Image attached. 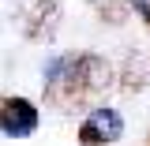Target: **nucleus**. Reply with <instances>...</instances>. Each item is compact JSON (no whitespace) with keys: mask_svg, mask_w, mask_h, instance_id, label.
Masks as SVG:
<instances>
[{"mask_svg":"<svg viewBox=\"0 0 150 146\" xmlns=\"http://www.w3.org/2000/svg\"><path fill=\"white\" fill-rule=\"evenodd\" d=\"M120 135H124V120H120V112H112V109H94L86 116V124H83V142L86 146L116 142Z\"/></svg>","mask_w":150,"mask_h":146,"instance_id":"2","label":"nucleus"},{"mask_svg":"<svg viewBox=\"0 0 150 146\" xmlns=\"http://www.w3.org/2000/svg\"><path fill=\"white\" fill-rule=\"evenodd\" d=\"M34 128H38V112H34V105L26 97L4 101V109H0V131L8 139H26Z\"/></svg>","mask_w":150,"mask_h":146,"instance_id":"1","label":"nucleus"}]
</instances>
